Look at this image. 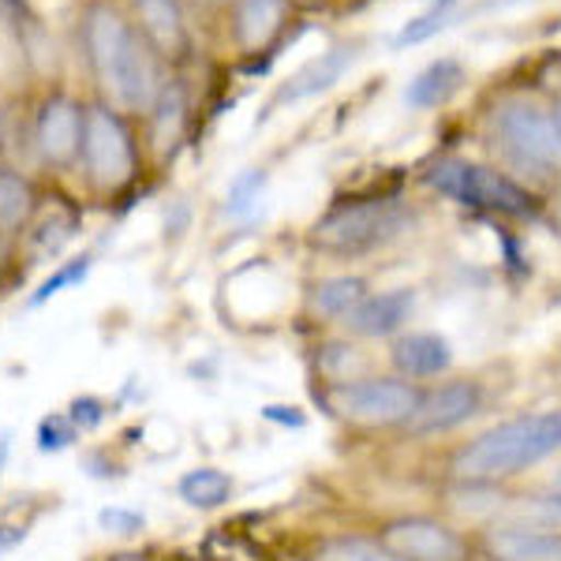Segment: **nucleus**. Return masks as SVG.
Returning <instances> with one entry per match:
<instances>
[{
    "label": "nucleus",
    "instance_id": "a211bd4d",
    "mask_svg": "<svg viewBox=\"0 0 561 561\" xmlns=\"http://www.w3.org/2000/svg\"><path fill=\"white\" fill-rule=\"evenodd\" d=\"M311 370L314 382L311 386H341V382H356L375 370V359L367 356L364 341L352 337H325L319 341V348L311 352Z\"/></svg>",
    "mask_w": 561,
    "mask_h": 561
},
{
    "label": "nucleus",
    "instance_id": "ddd939ff",
    "mask_svg": "<svg viewBox=\"0 0 561 561\" xmlns=\"http://www.w3.org/2000/svg\"><path fill=\"white\" fill-rule=\"evenodd\" d=\"M356 65V45H330L319 57H311L307 65H300L285 83L277 87L274 94V108L277 105H296V102H307V98H319L325 90H333L341 79L348 76V68Z\"/></svg>",
    "mask_w": 561,
    "mask_h": 561
},
{
    "label": "nucleus",
    "instance_id": "2eb2a0df",
    "mask_svg": "<svg viewBox=\"0 0 561 561\" xmlns=\"http://www.w3.org/2000/svg\"><path fill=\"white\" fill-rule=\"evenodd\" d=\"M293 0H232V34L243 53L277 49Z\"/></svg>",
    "mask_w": 561,
    "mask_h": 561
},
{
    "label": "nucleus",
    "instance_id": "473e14b6",
    "mask_svg": "<svg viewBox=\"0 0 561 561\" xmlns=\"http://www.w3.org/2000/svg\"><path fill=\"white\" fill-rule=\"evenodd\" d=\"M550 124H554V135H558V142H561V94L550 102Z\"/></svg>",
    "mask_w": 561,
    "mask_h": 561
},
{
    "label": "nucleus",
    "instance_id": "6ab92c4d",
    "mask_svg": "<svg viewBox=\"0 0 561 561\" xmlns=\"http://www.w3.org/2000/svg\"><path fill=\"white\" fill-rule=\"evenodd\" d=\"M465 83H468L465 65H460L457 57H438L409 79L404 102L412 108H442V105L454 102L460 90H465Z\"/></svg>",
    "mask_w": 561,
    "mask_h": 561
},
{
    "label": "nucleus",
    "instance_id": "dca6fc26",
    "mask_svg": "<svg viewBox=\"0 0 561 561\" xmlns=\"http://www.w3.org/2000/svg\"><path fill=\"white\" fill-rule=\"evenodd\" d=\"M370 288V280L364 274H325L319 280H311L304 293V307L307 319L322 322V325H341L345 314L364 300Z\"/></svg>",
    "mask_w": 561,
    "mask_h": 561
},
{
    "label": "nucleus",
    "instance_id": "20e7f679",
    "mask_svg": "<svg viewBox=\"0 0 561 561\" xmlns=\"http://www.w3.org/2000/svg\"><path fill=\"white\" fill-rule=\"evenodd\" d=\"M420 184L434 192L438 198L465 206L472 214L497 217V221H539L542 217V198L531 184L510 176L505 169L486 165V161L472 158H434L420 173Z\"/></svg>",
    "mask_w": 561,
    "mask_h": 561
},
{
    "label": "nucleus",
    "instance_id": "5701e85b",
    "mask_svg": "<svg viewBox=\"0 0 561 561\" xmlns=\"http://www.w3.org/2000/svg\"><path fill=\"white\" fill-rule=\"evenodd\" d=\"M34 184L15 169H0V237H15L34 214Z\"/></svg>",
    "mask_w": 561,
    "mask_h": 561
},
{
    "label": "nucleus",
    "instance_id": "1a4fd4ad",
    "mask_svg": "<svg viewBox=\"0 0 561 561\" xmlns=\"http://www.w3.org/2000/svg\"><path fill=\"white\" fill-rule=\"evenodd\" d=\"M83 165L102 192H124L135 180V169H139L135 139L124 116L108 105H90L83 113Z\"/></svg>",
    "mask_w": 561,
    "mask_h": 561
},
{
    "label": "nucleus",
    "instance_id": "72a5a7b5",
    "mask_svg": "<svg viewBox=\"0 0 561 561\" xmlns=\"http://www.w3.org/2000/svg\"><path fill=\"white\" fill-rule=\"evenodd\" d=\"M293 8H300V12H319V8H325V0H293Z\"/></svg>",
    "mask_w": 561,
    "mask_h": 561
},
{
    "label": "nucleus",
    "instance_id": "0eeeda50",
    "mask_svg": "<svg viewBox=\"0 0 561 561\" xmlns=\"http://www.w3.org/2000/svg\"><path fill=\"white\" fill-rule=\"evenodd\" d=\"M370 531L401 561H479L472 528L438 513H393Z\"/></svg>",
    "mask_w": 561,
    "mask_h": 561
},
{
    "label": "nucleus",
    "instance_id": "b1692460",
    "mask_svg": "<svg viewBox=\"0 0 561 561\" xmlns=\"http://www.w3.org/2000/svg\"><path fill=\"white\" fill-rule=\"evenodd\" d=\"M454 15H457V0H431V4L415 15V20H409L401 26V34L393 38V45H397V49H409V45L431 42L434 34H442L449 23H454Z\"/></svg>",
    "mask_w": 561,
    "mask_h": 561
},
{
    "label": "nucleus",
    "instance_id": "423d86ee",
    "mask_svg": "<svg viewBox=\"0 0 561 561\" xmlns=\"http://www.w3.org/2000/svg\"><path fill=\"white\" fill-rule=\"evenodd\" d=\"M423 386L393 370H370L356 382L341 386H314V401L325 415L348 423L359 431H393L401 434L404 423L420 409Z\"/></svg>",
    "mask_w": 561,
    "mask_h": 561
},
{
    "label": "nucleus",
    "instance_id": "393cba45",
    "mask_svg": "<svg viewBox=\"0 0 561 561\" xmlns=\"http://www.w3.org/2000/svg\"><path fill=\"white\" fill-rule=\"evenodd\" d=\"M266 169H243L240 176H232L229 195H225V214L237 217V221L255 214L262 195H266Z\"/></svg>",
    "mask_w": 561,
    "mask_h": 561
},
{
    "label": "nucleus",
    "instance_id": "9d476101",
    "mask_svg": "<svg viewBox=\"0 0 561 561\" xmlns=\"http://www.w3.org/2000/svg\"><path fill=\"white\" fill-rule=\"evenodd\" d=\"M479 561H561V528L497 517L472 528Z\"/></svg>",
    "mask_w": 561,
    "mask_h": 561
},
{
    "label": "nucleus",
    "instance_id": "f257e3e1",
    "mask_svg": "<svg viewBox=\"0 0 561 561\" xmlns=\"http://www.w3.org/2000/svg\"><path fill=\"white\" fill-rule=\"evenodd\" d=\"M561 457V404L517 412L457 442L438 460L446 486H505L531 468Z\"/></svg>",
    "mask_w": 561,
    "mask_h": 561
},
{
    "label": "nucleus",
    "instance_id": "f03ea898",
    "mask_svg": "<svg viewBox=\"0 0 561 561\" xmlns=\"http://www.w3.org/2000/svg\"><path fill=\"white\" fill-rule=\"evenodd\" d=\"M83 42L90 68L105 94L128 113H150L165 87V79L158 76L153 45L139 31H131V23L108 4H94L87 12Z\"/></svg>",
    "mask_w": 561,
    "mask_h": 561
},
{
    "label": "nucleus",
    "instance_id": "7ed1b4c3",
    "mask_svg": "<svg viewBox=\"0 0 561 561\" xmlns=\"http://www.w3.org/2000/svg\"><path fill=\"white\" fill-rule=\"evenodd\" d=\"M415 221H420V214L401 195L341 198V203H333L330 210L314 217V225L307 229V248L325 259L356 262L409 237Z\"/></svg>",
    "mask_w": 561,
    "mask_h": 561
},
{
    "label": "nucleus",
    "instance_id": "a878e982",
    "mask_svg": "<svg viewBox=\"0 0 561 561\" xmlns=\"http://www.w3.org/2000/svg\"><path fill=\"white\" fill-rule=\"evenodd\" d=\"M90 266H94V255H79V259H71L65 262V266L57 270L53 277H45L42 285H38V293L26 300V307H42L45 300H53V296L60 293V288H68V285H79L87 274H90Z\"/></svg>",
    "mask_w": 561,
    "mask_h": 561
},
{
    "label": "nucleus",
    "instance_id": "6e6552de",
    "mask_svg": "<svg viewBox=\"0 0 561 561\" xmlns=\"http://www.w3.org/2000/svg\"><path fill=\"white\" fill-rule=\"evenodd\" d=\"M491 404V389L479 375H446L438 382L423 386L420 409L409 423H404L401 438L412 442H431L446 438L465 427H472L479 415Z\"/></svg>",
    "mask_w": 561,
    "mask_h": 561
},
{
    "label": "nucleus",
    "instance_id": "4be33fe9",
    "mask_svg": "<svg viewBox=\"0 0 561 561\" xmlns=\"http://www.w3.org/2000/svg\"><path fill=\"white\" fill-rule=\"evenodd\" d=\"M176 494L184 497L192 510H221L225 502H232L237 494V479L221 468H192L187 476H180Z\"/></svg>",
    "mask_w": 561,
    "mask_h": 561
},
{
    "label": "nucleus",
    "instance_id": "c9c22d12",
    "mask_svg": "<svg viewBox=\"0 0 561 561\" xmlns=\"http://www.w3.org/2000/svg\"><path fill=\"white\" fill-rule=\"evenodd\" d=\"M8 446H12V434H0V468H4V457H8Z\"/></svg>",
    "mask_w": 561,
    "mask_h": 561
},
{
    "label": "nucleus",
    "instance_id": "e433bc0d",
    "mask_svg": "<svg viewBox=\"0 0 561 561\" xmlns=\"http://www.w3.org/2000/svg\"><path fill=\"white\" fill-rule=\"evenodd\" d=\"M0 139H4V113H0Z\"/></svg>",
    "mask_w": 561,
    "mask_h": 561
},
{
    "label": "nucleus",
    "instance_id": "c85d7f7f",
    "mask_svg": "<svg viewBox=\"0 0 561 561\" xmlns=\"http://www.w3.org/2000/svg\"><path fill=\"white\" fill-rule=\"evenodd\" d=\"M68 420L76 423L79 434L98 431L105 423V401H98V397H76L68 409Z\"/></svg>",
    "mask_w": 561,
    "mask_h": 561
},
{
    "label": "nucleus",
    "instance_id": "f3484780",
    "mask_svg": "<svg viewBox=\"0 0 561 561\" xmlns=\"http://www.w3.org/2000/svg\"><path fill=\"white\" fill-rule=\"evenodd\" d=\"M135 12L142 23V38L153 45V53L165 60H180L192 49L180 0H135Z\"/></svg>",
    "mask_w": 561,
    "mask_h": 561
},
{
    "label": "nucleus",
    "instance_id": "39448f33",
    "mask_svg": "<svg viewBox=\"0 0 561 561\" xmlns=\"http://www.w3.org/2000/svg\"><path fill=\"white\" fill-rule=\"evenodd\" d=\"M486 139L510 176L550 180L561 173V142L550 124V108L524 94L502 98L486 116Z\"/></svg>",
    "mask_w": 561,
    "mask_h": 561
},
{
    "label": "nucleus",
    "instance_id": "7c9ffc66",
    "mask_svg": "<svg viewBox=\"0 0 561 561\" xmlns=\"http://www.w3.org/2000/svg\"><path fill=\"white\" fill-rule=\"evenodd\" d=\"M0 12H4L8 20L20 26V31L34 23V15H31V8H26V0H0Z\"/></svg>",
    "mask_w": 561,
    "mask_h": 561
},
{
    "label": "nucleus",
    "instance_id": "c756f323",
    "mask_svg": "<svg viewBox=\"0 0 561 561\" xmlns=\"http://www.w3.org/2000/svg\"><path fill=\"white\" fill-rule=\"evenodd\" d=\"M262 420L277 423V427H288V431L307 427V412L296 409V404H262Z\"/></svg>",
    "mask_w": 561,
    "mask_h": 561
},
{
    "label": "nucleus",
    "instance_id": "412c9836",
    "mask_svg": "<svg viewBox=\"0 0 561 561\" xmlns=\"http://www.w3.org/2000/svg\"><path fill=\"white\" fill-rule=\"evenodd\" d=\"M307 561H401L378 542L375 531H333L311 547Z\"/></svg>",
    "mask_w": 561,
    "mask_h": 561
},
{
    "label": "nucleus",
    "instance_id": "f704fd0d",
    "mask_svg": "<svg viewBox=\"0 0 561 561\" xmlns=\"http://www.w3.org/2000/svg\"><path fill=\"white\" fill-rule=\"evenodd\" d=\"M547 491H561V465L550 472V479H547Z\"/></svg>",
    "mask_w": 561,
    "mask_h": 561
},
{
    "label": "nucleus",
    "instance_id": "2f4dec72",
    "mask_svg": "<svg viewBox=\"0 0 561 561\" xmlns=\"http://www.w3.org/2000/svg\"><path fill=\"white\" fill-rule=\"evenodd\" d=\"M23 539H26V528H8V524H0V550L20 547Z\"/></svg>",
    "mask_w": 561,
    "mask_h": 561
},
{
    "label": "nucleus",
    "instance_id": "aec40b11",
    "mask_svg": "<svg viewBox=\"0 0 561 561\" xmlns=\"http://www.w3.org/2000/svg\"><path fill=\"white\" fill-rule=\"evenodd\" d=\"M184 124H187V90L180 79H165L161 87L158 102L150 108V139L153 147L161 153L176 150L180 135H184Z\"/></svg>",
    "mask_w": 561,
    "mask_h": 561
},
{
    "label": "nucleus",
    "instance_id": "cd10ccee",
    "mask_svg": "<svg viewBox=\"0 0 561 561\" xmlns=\"http://www.w3.org/2000/svg\"><path fill=\"white\" fill-rule=\"evenodd\" d=\"M98 528L108 531V536H139L147 528V517L135 510H124V505H105L98 513Z\"/></svg>",
    "mask_w": 561,
    "mask_h": 561
},
{
    "label": "nucleus",
    "instance_id": "4468645a",
    "mask_svg": "<svg viewBox=\"0 0 561 561\" xmlns=\"http://www.w3.org/2000/svg\"><path fill=\"white\" fill-rule=\"evenodd\" d=\"M38 150L49 165L83 158V108L71 98H49L38 113Z\"/></svg>",
    "mask_w": 561,
    "mask_h": 561
},
{
    "label": "nucleus",
    "instance_id": "9b49d317",
    "mask_svg": "<svg viewBox=\"0 0 561 561\" xmlns=\"http://www.w3.org/2000/svg\"><path fill=\"white\" fill-rule=\"evenodd\" d=\"M415 307H420V296L415 288L401 285V288H382V293H367L341 322V333L352 341H393L401 337L404 330L415 319Z\"/></svg>",
    "mask_w": 561,
    "mask_h": 561
},
{
    "label": "nucleus",
    "instance_id": "f8f14e48",
    "mask_svg": "<svg viewBox=\"0 0 561 561\" xmlns=\"http://www.w3.org/2000/svg\"><path fill=\"white\" fill-rule=\"evenodd\" d=\"M389 370L409 382H420V386H431L438 378L454 375L457 367V352H454V341L438 330H404L401 337L389 341Z\"/></svg>",
    "mask_w": 561,
    "mask_h": 561
},
{
    "label": "nucleus",
    "instance_id": "bb28decb",
    "mask_svg": "<svg viewBox=\"0 0 561 561\" xmlns=\"http://www.w3.org/2000/svg\"><path fill=\"white\" fill-rule=\"evenodd\" d=\"M71 442H79V427L68 420V412H53L38 423V454H60Z\"/></svg>",
    "mask_w": 561,
    "mask_h": 561
}]
</instances>
